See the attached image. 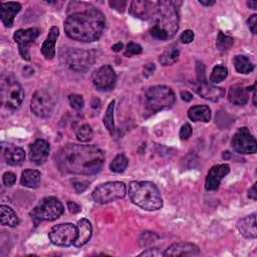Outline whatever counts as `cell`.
<instances>
[{"label":"cell","instance_id":"6da1fadb","mask_svg":"<svg viewBox=\"0 0 257 257\" xmlns=\"http://www.w3.org/2000/svg\"><path fill=\"white\" fill-rule=\"evenodd\" d=\"M105 156L93 145L67 144L54 155V163L63 174L94 175L103 167Z\"/></svg>","mask_w":257,"mask_h":257},{"label":"cell","instance_id":"7a4b0ae2","mask_svg":"<svg viewBox=\"0 0 257 257\" xmlns=\"http://www.w3.org/2000/svg\"><path fill=\"white\" fill-rule=\"evenodd\" d=\"M104 25L103 14L91 7L70 14L64 21V31L73 40L92 42L101 36Z\"/></svg>","mask_w":257,"mask_h":257},{"label":"cell","instance_id":"3957f363","mask_svg":"<svg viewBox=\"0 0 257 257\" xmlns=\"http://www.w3.org/2000/svg\"><path fill=\"white\" fill-rule=\"evenodd\" d=\"M175 1H158V7L152 17L151 34L159 40L172 38L179 28L178 4Z\"/></svg>","mask_w":257,"mask_h":257},{"label":"cell","instance_id":"277c9868","mask_svg":"<svg viewBox=\"0 0 257 257\" xmlns=\"http://www.w3.org/2000/svg\"><path fill=\"white\" fill-rule=\"evenodd\" d=\"M128 197L135 205L147 211H156L163 206L159 189L149 181L131 182L128 185Z\"/></svg>","mask_w":257,"mask_h":257},{"label":"cell","instance_id":"5b68a950","mask_svg":"<svg viewBox=\"0 0 257 257\" xmlns=\"http://www.w3.org/2000/svg\"><path fill=\"white\" fill-rule=\"evenodd\" d=\"M176 96L173 89L166 85L151 86L145 95L146 107L151 112H157L170 108L175 102Z\"/></svg>","mask_w":257,"mask_h":257},{"label":"cell","instance_id":"8992f818","mask_svg":"<svg viewBox=\"0 0 257 257\" xmlns=\"http://www.w3.org/2000/svg\"><path fill=\"white\" fill-rule=\"evenodd\" d=\"M64 212L63 205L55 197L42 199L30 212V216L35 226L42 221H54Z\"/></svg>","mask_w":257,"mask_h":257},{"label":"cell","instance_id":"52a82bcc","mask_svg":"<svg viewBox=\"0 0 257 257\" xmlns=\"http://www.w3.org/2000/svg\"><path fill=\"white\" fill-rule=\"evenodd\" d=\"M1 98L2 103L7 107L11 109L18 108L24 99V91L22 86L15 79L9 76H2Z\"/></svg>","mask_w":257,"mask_h":257},{"label":"cell","instance_id":"ba28073f","mask_svg":"<svg viewBox=\"0 0 257 257\" xmlns=\"http://www.w3.org/2000/svg\"><path fill=\"white\" fill-rule=\"evenodd\" d=\"M126 194L124 183L113 181L98 185L92 192V199L99 204H106L118 199H121Z\"/></svg>","mask_w":257,"mask_h":257},{"label":"cell","instance_id":"9c48e42d","mask_svg":"<svg viewBox=\"0 0 257 257\" xmlns=\"http://www.w3.org/2000/svg\"><path fill=\"white\" fill-rule=\"evenodd\" d=\"M52 244L60 247L72 245L77 237V227L71 223H62L55 225L48 233Z\"/></svg>","mask_w":257,"mask_h":257},{"label":"cell","instance_id":"30bf717a","mask_svg":"<svg viewBox=\"0 0 257 257\" xmlns=\"http://www.w3.org/2000/svg\"><path fill=\"white\" fill-rule=\"evenodd\" d=\"M32 112L41 118L48 117L54 108V100L48 90L41 88L34 92L30 101Z\"/></svg>","mask_w":257,"mask_h":257},{"label":"cell","instance_id":"8fae6325","mask_svg":"<svg viewBox=\"0 0 257 257\" xmlns=\"http://www.w3.org/2000/svg\"><path fill=\"white\" fill-rule=\"evenodd\" d=\"M232 147L239 154H254L257 151V143L250 131L242 126L234 134L232 138Z\"/></svg>","mask_w":257,"mask_h":257},{"label":"cell","instance_id":"7c38bea8","mask_svg":"<svg viewBox=\"0 0 257 257\" xmlns=\"http://www.w3.org/2000/svg\"><path fill=\"white\" fill-rule=\"evenodd\" d=\"M95 59V54L92 50H69L66 55L67 65L75 71H83L87 69Z\"/></svg>","mask_w":257,"mask_h":257},{"label":"cell","instance_id":"4fadbf2b","mask_svg":"<svg viewBox=\"0 0 257 257\" xmlns=\"http://www.w3.org/2000/svg\"><path fill=\"white\" fill-rule=\"evenodd\" d=\"M39 34L40 30L36 27L19 29L14 33L13 38L18 45V49L22 58H24L25 60H30L29 47L36 40Z\"/></svg>","mask_w":257,"mask_h":257},{"label":"cell","instance_id":"5bb4252c","mask_svg":"<svg viewBox=\"0 0 257 257\" xmlns=\"http://www.w3.org/2000/svg\"><path fill=\"white\" fill-rule=\"evenodd\" d=\"M116 80L114 70L110 65H103L92 74L93 85L101 91H107L113 88Z\"/></svg>","mask_w":257,"mask_h":257},{"label":"cell","instance_id":"9a60e30c","mask_svg":"<svg viewBox=\"0 0 257 257\" xmlns=\"http://www.w3.org/2000/svg\"><path fill=\"white\" fill-rule=\"evenodd\" d=\"M158 7V1L148 0H134L130 4L128 12L136 18L142 20H148L152 18Z\"/></svg>","mask_w":257,"mask_h":257},{"label":"cell","instance_id":"2e32d148","mask_svg":"<svg viewBox=\"0 0 257 257\" xmlns=\"http://www.w3.org/2000/svg\"><path fill=\"white\" fill-rule=\"evenodd\" d=\"M230 172V167L227 164L213 166L206 178L205 188L207 191H215L219 188L223 178Z\"/></svg>","mask_w":257,"mask_h":257},{"label":"cell","instance_id":"e0dca14e","mask_svg":"<svg viewBox=\"0 0 257 257\" xmlns=\"http://www.w3.org/2000/svg\"><path fill=\"white\" fill-rule=\"evenodd\" d=\"M194 89L201 97L211 101H218L225 94L224 88L212 85L208 83L206 79L198 80Z\"/></svg>","mask_w":257,"mask_h":257},{"label":"cell","instance_id":"ac0fdd59","mask_svg":"<svg viewBox=\"0 0 257 257\" xmlns=\"http://www.w3.org/2000/svg\"><path fill=\"white\" fill-rule=\"evenodd\" d=\"M50 146L44 140H36L29 146V159L35 165L44 164L49 156Z\"/></svg>","mask_w":257,"mask_h":257},{"label":"cell","instance_id":"d6986e66","mask_svg":"<svg viewBox=\"0 0 257 257\" xmlns=\"http://www.w3.org/2000/svg\"><path fill=\"white\" fill-rule=\"evenodd\" d=\"M198 254L199 248L188 242L174 243L164 252V256H195Z\"/></svg>","mask_w":257,"mask_h":257},{"label":"cell","instance_id":"ffe728a7","mask_svg":"<svg viewBox=\"0 0 257 257\" xmlns=\"http://www.w3.org/2000/svg\"><path fill=\"white\" fill-rule=\"evenodd\" d=\"M21 5L18 2H1L0 17L5 27H12L16 14L20 11Z\"/></svg>","mask_w":257,"mask_h":257},{"label":"cell","instance_id":"44dd1931","mask_svg":"<svg viewBox=\"0 0 257 257\" xmlns=\"http://www.w3.org/2000/svg\"><path fill=\"white\" fill-rule=\"evenodd\" d=\"M237 229L240 234L247 239H255L257 236L256 229V214L253 213L241 220L237 223Z\"/></svg>","mask_w":257,"mask_h":257},{"label":"cell","instance_id":"7402d4cb","mask_svg":"<svg viewBox=\"0 0 257 257\" xmlns=\"http://www.w3.org/2000/svg\"><path fill=\"white\" fill-rule=\"evenodd\" d=\"M59 35V29L56 26H52L48 32L46 39L41 46V52L46 59H52L55 56V43Z\"/></svg>","mask_w":257,"mask_h":257},{"label":"cell","instance_id":"603a6c76","mask_svg":"<svg viewBox=\"0 0 257 257\" xmlns=\"http://www.w3.org/2000/svg\"><path fill=\"white\" fill-rule=\"evenodd\" d=\"M76 227H77V237L73 245L75 247H81L90 240L91 234H92V228H91L90 222L85 218L80 219L77 222Z\"/></svg>","mask_w":257,"mask_h":257},{"label":"cell","instance_id":"cb8c5ba5","mask_svg":"<svg viewBox=\"0 0 257 257\" xmlns=\"http://www.w3.org/2000/svg\"><path fill=\"white\" fill-rule=\"evenodd\" d=\"M3 156L6 163L10 166H19L25 159L24 151L13 145H8L7 147L3 146Z\"/></svg>","mask_w":257,"mask_h":257},{"label":"cell","instance_id":"d4e9b609","mask_svg":"<svg viewBox=\"0 0 257 257\" xmlns=\"http://www.w3.org/2000/svg\"><path fill=\"white\" fill-rule=\"evenodd\" d=\"M228 99L231 103L236 105L246 104L249 99V91L247 87H244L242 84H234L229 89Z\"/></svg>","mask_w":257,"mask_h":257},{"label":"cell","instance_id":"484cf974","mask_svg":"<svg viewBox=\"0 0 257 257\" xmlns=\"http://www.w3.org/2000/svg\"><path fill=\"white\" fill-rule=\"evenodd\" d=\"M188 117L193 121L208 122L211 119V109L207 105H195L188 110Z\"/></svg>","mask_w":257,"mask_h":257},{"label":"cell","instance_id":"4316f807","mask_svg":"<svg viewBox=\"0 0 257 257\" xmlns=\"http://www.w3.org/2000/svg\"><path fill=\"white\" fill-rule=\"evenodd\" d=\"M40 179H41V174L39 171L27 169L22 172L20 182L24 187L35 189L40 185Z\"/></svg>","mask_w":257,"mask_h":257},{"label":"cell","instance_id":"83f0119b","mask_svg":"<svg viewBox=\"0 0 257 257\" xmlns=\"http://www.w3.org/2000/svg\"><path fill=\"white\" fill-rule=\"evenodd\" d=\"M0 217H1V224L4 226L15 227L19 223L16 213L10 207L5 205L0 206Z\"/></svg>","mask_w":257,"mask_h":257},{"label":"cell","instance_id":"f1b7e54d","mask_svg":"<svg viewBox=\"0 0 257 257\" xmlns=\"http://www.w3.org/2000/svg\"><path fill=\"white\" fill-rule=\"evenodd\" d=\"M179 55H180L179 49L176 46L171 45V46L167 47V49L160 55L159 61L164 66L172 65L178 61Z\"/></svg>","mask_w":257,"mask_h":257},{"label":"cell","instance_id":"f546056e","mask_svg":"<svg viewBox=\"0 0 257 257\" xmlns=\"http://www.w3.org/2000/svg\"><path fill=\"white\" fill-rule=\"evenodd\" d=\"M234 66L239 73L243 74L250 73L254 69V64L245 55H236L234 58Z\"/></svg>","mask_w":257,"mask_h":257},{"label":"cell","instance_id":"4dcf8cb0","mask_svg":"<svg viewBox=\"0 0 257 257\" xmlns=\"http://www.w3.org/2000/svg\"><path fill=\"white\" fill-rule=\"evenodd\" d=\"M114 100H111L109 104L106 107L105 114L103 116V124L105 128L109 132L110 135L113 134L114 132V122H113V110H114Z\"/></svg>","mask_w":257,"mask_h":257},{"label":"cell","instance_id":"1f68e13d","mask_svg":"<svg viewBox=\"0 0 257 257\" xmlns=\"http://www.w3.org/2000/svg\"><path fill=\"white\" fill-rule=\"evenodd\" d=\"M127 164H128V161H127L126 157L123 154H118L111 161L109 168L114 173H122L126 169Z\"/></svg>","mask_w":257,"mask_h":257},{"label":"cell","instance_id":"d6a6232c","mask_svg":"<svg viewBox=\"0 0 257 257\" xmlns=\"http://www.w3.org/2000/svg\"><path fill=\"white\" fill-rule=\"evenodd\" d=\"M228 75V69L224 65L214 66L212 73L210 75V81L212 83H218L224 80Z\"/></svg>","mask_w":257,"mask_h":257},{"label":"cell","instance_id":"836d02e7","mask_svg":"<svg viewBox=\"0 0 257 257\" xmlns=\"http://www.w3.org/2000/svg\"><path fill=\"white\" fill-rule=\"evenodd\" d=\"M93 132L89 124H82L77 131H76V138L83 143L89 142L92 139Z\"/></svg>","mask_w":257,"mask_h":257},{"label":"cell","instance_id":"e575fe53","mask_svg":"<svg viewBox=\"0 0 257 257\" xmlns=\"http://www.w3.org/2000/svg\"><path fill=\"white\" fill-rule=\"evenodd\" d=\"M233 45V38L225 35L223 32H219L216 40V46L219 50H227Z\"/></svg>","mask_w":257,"mask_h":257},{"label":"cell","instance_id":"d590c367","mask_svg":"<svg viewBox=\"0 0 257 257\" xmlns=\"http://www.w3.org/2000/svg\"><path fill=\"white\" fill-rule=\"evenodd\" d=\"M68 102L72 108L77 110L81 109L84 105L83 97L80 94H76V93H72L68 96Z\"/></svg>","mask_w":257,"mask_h":257},{"label":"cell","instance_id":"8d00e7d4","mask_svg":"<svg viewBox=\"0 0 257 257\" xmlns=\"http://www.w3.org/2000/svg\"><path fill=\"white\" fill-rule=\"evenodd\" d=\"M143 51V48L140 44L135 43V42H128L125 50H124V55L125 56H133V55H138Z\"/></svg>","mask_w":257,"mask_h":257},{"label":"cell","instance_id":"74e56055","mask_svg":"<svg viewBox=\"0 0 257 257\" xmlns=\"http://www.w3.org/2000/svg\"><path fill=\"white\" fill-rule=\"evenodd\" d=\"M72 185H73V188L75 189V191L77 193H82L88 187L89 182L86 181V180H76L75 179V180L72 181Z\"/></svg>","mask_w":257,"mask_h":257},{"label":"cell","instance_id":"f35d334b","mask_svg":"<svg viewBox=\"0 0 257 257\" xmlns=\"http://www.w3.org/2000/svg\"><path fill=\"white\" fill-rule=\"evenodd\" d=\"M139 256H148V257H161L164 256V252H162L159 248H150L143 251Z\"/></svg>","mask_w":257,"mask_h":257},{"label":"cell","instance_id":"ab89813d","mask_svg":"<svg viewBox=\"0 0 257 257\" xmlns=\"http://www.w3.org/2000/svg\"><path fill=\"white\" fill-rule=\"evenodd\" d=\"M192 135V126L190 123H185L182 125L180 131V138L182 140H188Z\"/></svg>","mask_w":257,"mask_h":257},{"label":"cell","instance_id":"60d3db41","mask_svg":"<svg viewBox=\"0 0 257 257\" xmlns=\"http://www.w3.org/2000/svg\"><path fill=\"white\" fill-rule=\"evenodd\" d=\"M16 182V176L15 174L11 173V172H6L4 175H3V183L5 186L7 187H11L15 184Z\"/></svg>","mask_w":257,"mask_h":257},{"label":"cell","instance_id":"b9f144b4","mask_svg":"<svg viewBox=\"0 0 257 257\" xmlns=\"http://www.w3.org/2000/svg\"><path fill=\"white\" fill-rule=\"evenodd\" d=\"M108 4L110 5L111 8L117 10L118 12H123L125 6H126V1H122V0H112L109 1Z\"/></svg>","mask_w":257,"mask_h":257},{"label":"cell","instance_id":"7bdbcfd3","mask_svg":"<svg viewBox=\"0 0 257 257\" xmlns=\"http://www.w3.org/2000/svg\"><path fill=\"white\" fill-rule=\"evenodd\" d=\"M194 36H195V35H194V32H193L192 30L188 29V30H185V31L181 34L180 39H181V41H182L183 43H190V42L193 41Z\"/></svg>","mask_w":257,"mask_h":257},{"label":"cell","instance_id":"ee69618b","mask_svg":"<svg viewBox=\"0 0 257 257\" xmlns=\"http://www.w3.org/2000/svg\"><path fill=\"white\" fill-rule=\"evenodd\" d=\"M247 23H248V27L251 30V32L253 34H256V31H257V15L256 14L251 15L249 17Z\"/></svg>","mask_w":257,"mask_h":257},{"label":"cell","instance_id":"f6af8a7d","mask_svg":"<svg viewBox=\"0 0 257 257\" xmlns=\"http://www.w3.org/2000/svg\"><path fill=\"white\" fill-rule=\"evenodd\" d=\"M67 208H68V210H69V212L70 213H72V214H77V213H79L80 212V206L78 205V204H76L75 202H72V201H69L68 203H67Z\"/></svg>","mask_w":257,"mask_h":257},{"label":"cell","instance_id":"bcb514c9","mask_svg":"<svg viewBox=\"0 0 257 257\" xmlns=\"http://www.w3.org/2000/svg\"><path fill=\"white\" fill-rule=\"evenodd\" d=\"M155 68H156V65H155L154 63H149V64H147V65L144 67V75H145V76H150V75L153 73V71L155 70Z\"/></svg>","mask_w":257,"mask_h":257},{"label":"cell","instance_id":"7dc6e473","mask_svg":"<svg viewBox=\"0 0 257 257\" xmlns=\"http://www.w3.org/2000/svg\"><path fill=\"white\" fill-rule=\"evenodd\" d=\"M91 108L93 109L94 113H96V114L98 113L99 108H100V101H99L98 98L94 97V98L92 99V101H91Z\"/></svg>","mask_w":257,"mask_h":257},{"label":"cell","instance_id":"c3c4849f","mask_svg":"<svg viewBox=\"0 0 257 257\" xmlns=\"http://www.w3.org/2000/svg\"><path fill=\"white\" fill-rule=\"evenodd\" d=\"M181 98L184 100V101H191L193 99V94L187 90H183L181 91Z\"/></svg>","mask_w":257,"mask_h":257},{"label":"cell","instance_id":"681fc988","mask_svg":"<svg viewBox=\"0 0 257 257\" xmlns=\"http://www.w3.org/2000/svg\"><path fill=\"white\" fill-rule=\"evenodd\" d=\"M248 196H249V198H251V199H252V200H254V201H256V200H257L256 184H254V185L252 186V188H251V189H249V191H248Z\"/></svg>","mask_w":257,"mask_h":257},{"label":"cell","instance_id":"f907efd6","mask_svg":"<svg viewBox=\"0 0 257 257\" xmlns=\"http://www.w3.org/2000/svg\"><path fill=\"white\" fill-rule=\"evenodd\" d=\"M122 47H123V44H122L121 42H118V43H116V44L112 45V46H111V49H112V51L118 52V51H120V50H121V48H122Z\"/></svg>","mask_w":257,"mask_h":257},{"label":"cell","instance_id":"816d5d0a","mask_svg":"<svg viewBox=\"0 0 257 257\" xmlns=\"http://www.w3.org/2000/svg\"><path fill=\"white\" fill-rule=\"evenodd\" d=\"M199 3L201 4V5H204V6H212V5H214L215 4V1H209V0H200L199 1Z\"/></svg>","mask_w":257,"mask_h":257},{"label":"cell","instance_id":"f5cc1de1","mask_svg":"<svg viewBox=\"0 0 257 257\" xmlns=\"http://www.w3.org/2000/svg\"><path fill=\"white\" fill-rule=\"evenodd\" d=\"M247 5L251 9H256L257 8V2L256 1H249V2H247Z\"/></svg>","mask_w":257,"mask_h":257},{"label":"cell","instance_id":"db71d44e","mask_svg":"<svg viewBox=\"0 0 257 257\" xmlns=\"http://www.w3.org/2000/svg\"><path fill=\"white\" fill-rule=\"evenodd\" d=\"M229 157H230V153H229V152H224L223 158H224V159H229Z\"/></svg>","mask_w":257,"mask_h":257}]
</instances>
